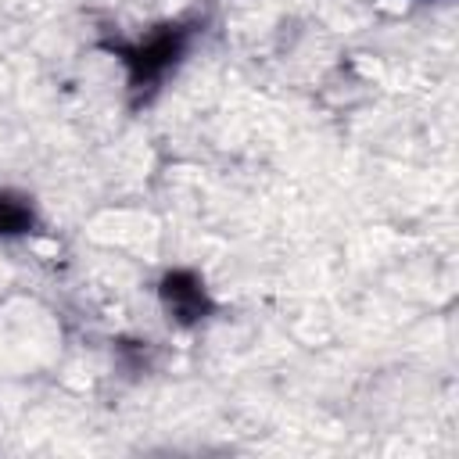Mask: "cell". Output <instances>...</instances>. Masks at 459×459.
<instances>
[{
    "label": "cell",
    "instance_id": "cell-1",
    "mask_svg": "<svg viewBox=\"0 0 459 459\" xmlns=\"http://www.w3.org/2000/svg\"><path fill=\"white\" fill-rule=\"evenodd\" d=\"M190 36H194L190 25L165 22L133 43H108V50L126 65V82H129L133 100H147L161 86V79L183 61Z\"/></svg>",
    "mask_w": 459,
    "mask_h": 459
},
{
    "label": "cell",
    "instance_id": "cell-2",
    "mask_svg": "<svg viewBox=\"0 0 459 459\" xmlns=\"http://www.w3.org/2000/svg\"><path fill=\"white\" fill-rule=\"evenodd\" d=\"M158 301H161L165 316L183 330L204 323L215 312V301L194 269H169L158 283Z\"/></svg>",
    "mask_w": 459,
    "mask_h": 459
},
{
    "label": "cell",
    "instance_id": "cell-3",
    "mask_svg": "<svg viewBox=\"0 0 459 459\" xmlns=\"http://www.w3.org/2000/svg\"><path fill=\"white\" fill-rule=\"evenodd\" d=\"M36 226V208L29 197L0 190V237H22Z\"/></svg>",
    "mask_w": 459,
    "mask_h": 459
}]
</instances>
